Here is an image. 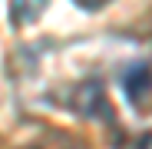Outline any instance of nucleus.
<instances>
[{
  "mask_svg": "<svg viewBox=\"0 0 152 149\" xmlns=\"http://www.w3.org/2000/svg\"><path fill=\"white\" fill-rule=\"evenodd\" d=\"M149 83H152V70H149L145 63H136L132 73L126 76V90H129V96H142V90H149Z\"/></svg>",
  "mask_w": 152,
  "mask_h": 149,
  "instance_id": "obj_1",
  "label": "nucleus"
}]
</instances>
